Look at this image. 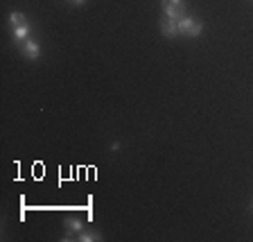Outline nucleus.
Wrapping results in <instances>:
<instances>
[{"label":"nucleus","mask_w":253,"mask_h":242,"mask_svg":"<svg viewBox=\"0 0 253 242\" xmlns=\"http://www.w3.org/2000/svg\"><path fill=\"white\" fill-rule=\"evenodd\" d=\"M161 7H163V16L174 18V21H181L183 16H188V5L185 0H161Z\"/></svg>","instance_id":"1"},{"label":"nucleus","mask_w":253,"mask_h":242,"mask_svg":"<svg viewBox=\"0 0 253 242\" xmlns=\"http://www.w3.org/2000/svg\"><path fill=\"white\" fill-rule=\"evenodd\" d=\"M201 32H204V23H199L197 18H192V16H183L179 21V34H183V37L197 39Z\"/></svg>","instance_id":"2"},{"label":"nucleus","mask_w":253,"mask_h":242,"mask_svg":"<svg viewBox=\"0 0 253 242\" xmlns=\"http://www.w3.org/2000/svg\"><path fill=\"white\" fill-rule=\"evenodd\" d=\"M21 54L25 59H30V61H37V59L41 57V46H39L34 39H27V41L21 46Z\"/></svg>","instance_id":"3"},{"label":"nucleus","mask_w":253,"mask_h":242,"mask_svg":"<svg viewBox=\"0 0 253 242\" xmlns=\"http://www.w3.org/2000/svg\"><path fill=\"white\" fill-rule=\"evenodd\" d=\"M11 30V34H14V43L16 46H23V43L30 39V34H32V27H30V23H21V25H16V27H9Z\"/></svg>","instance_id":"4"},{"label":"nucleus","mask_w":253,"mask_h":242,"mask_svg":"<svg viewBox=\"0 0 253 242\" xmlns=\"http://www.w3.org/2000/svg\"><path fill=\"white\" fill-rule=\"evenodd\" d=\"M161 32H163V37L174 39L176 34H179V21H174V18H168V16H163V18H161Z\"/></svg>","instance_id":"5"},{"label":"nucleus","mask_w":253,"mask_h":242,"mask_svg":"<svg viewBox=\"0 0 253 242\" xmlns=\"http://www.w3.org/2000/svg\"><path fill=\"white\" fill-rule=\"evenodd\" d=\"M66 229H68V238L73 236V233H82L84 231V224H82V222L77 220V217H66ZM68 238H66V240H68Z\"/></svg>","instance_id":"6"},{"label":"nucleus","mask_w":253,"mask_h":242,"mask_svg":"<svg viewBox=\"0 0 253 242\" xmlns=\"http://www.w3.org/2000/svg\"><path fill=\"white\" fill-rule=\"evenodd\" d=\"M77 240H82V242H93L95 240V242H97V240H102V236L97 231H82L77 236Z\"/></svg>","instance_id":"7"},{"label":"nucleus","mask_w":253,"mask_h":242,"mask_svg":"<svg viewBox=\"0 0 253 242\" xmlns=\"http://www.w3.org/2000/svg\"><path fill=\"white\" fill-rule=\"evenodd\" d=\"M70 2H73V5H84L86 0H70Z\"/></svg>","instance_id":"8"}]
</instances>
